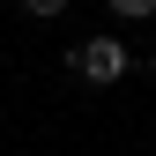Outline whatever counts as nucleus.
Instances as JSON below:
<instances>
[{
    "label": "nucleus",
    "instance_id": "f257e3e1",
    "mask_svg": "<svg viewBox=\"0 0 156 156\" xmlns=\"http://www.w3.org/2000/svg\"><path fill=\"white\" fill-rule=\"evenodd\" d=\"M67 67H82V82L104 89V82H119V74H126V45H119V37H89L82 52H67Z\"/></svg>",
    "mask_w": 156,
    "mask_h": 156
},
{
    "label": "nucleus",
    "instance_id": "f03ea898",
    "mask_svg": "<svg viewBox=\"0 0 156 156\" xmlns=\"http://www.w3.org/2000/svg\"><path fill=\"white\" fill-rule=\"evenodd\" d=\"M104 8L119 15V23H149V15H156V0H104Z\"/></svg>",
    "mask_w": 156,
    "mask_h": 156
},
{
    "label": "nucleus",
    "instance_id": "7ed1b4c3",
    "mask_svg": "<svg viewBox=\"0 0 156 156\" xmlns=\"http://www.w3.org/2000/svg\"><path fill=\"white\" fill-rule=\"evenodd\" d=\"M23 8L37 15V23H52V15H67V0H23Z\"/></svg>",
    "mask_w": 156,
    "mask_h": 156
}]
</instances>
